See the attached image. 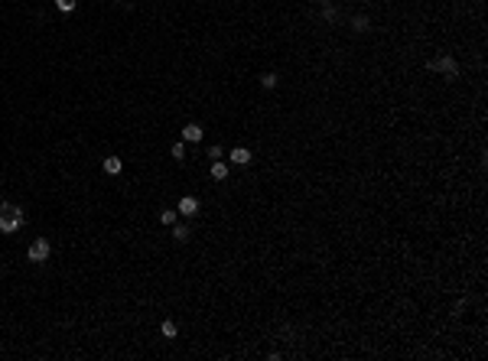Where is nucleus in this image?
I'll return each instance as SVG.
<instances>
[{"label": "nucleus", "instance_id": "nucleus-1", "mask_svg": "<svg viewBox=\"0 0 488 361\" xmlns=\"http://www.w3.org/2000/svg\"><path fill=\"white\" fill-rule=\"evenodd\" d=\"M23 225H26L23 208H16V205H10V202L0 205V235H16Z\"/></svg>", "mask_w": 488, "mask_h": 361}, {"label": "nucleus", "instance_id": "nucleus-2", "mask_svg": "<svg viewBox=\"0 0 488 361\" xmlns=\"http://www.w3.org/2000/svg\"><path fill=\"white\" fill-rule=\"evenodd\" d=\"M49 254H52V244H49L46 238H36V241L30 244V251H26V260L43 264V260H49Z\"/></svg>", "mask_w": 488, "mask_h": 361}, {"label": "nucleus", "instance_id": "nucleus-3", "mask_svg": "<svg viewBox=\"0 0 488 361\" xmlns=\"http://www.w3.org/2000/svg\"><path fill=\"white\" fill-rule=\"evenodd\" d=\"M433 69H436V72H446V75H449V79H456V75H459V69H456V62H452L449 55H440V59H433Z\"/></svg>", "mask_w": 488, "mask_h": 361}, {"label": "nucleus", "instance_id": "nucleus-4", "mask_svg": "<svg viewBox=\"0 0 488 361\" xmlns=\"http://www.w3.org/2000/svg\"><path fill=\"white\" fill-rule=\"evenodd\" d=\"M195 212H199V202H195L192 196H182V199H179L176 215H186V218H189V215H195Z\"/></svg>", "mask_w": 488, "mask_h": 361}, {"label": "nucleus", "instance_id": "nucleus-5", "mask_svg": "<svg viewBox=\"0 0 488 361\" xmlns=\"http://www.w3.org/2000/svg\"><path fill=\"white\" fill-rule=\"evenodd\" d=\"M231 163H234V166L251 163V150H248V147H234V150H231Z\"/></svg>", "mask_w": 488, "mask_h": 361}, {"label": "nucleus", "instance_id": "nucleus-6", "mask_svg": "<svg viewBox=\"0 0 488 361\" xmlns=\"http://www.w3.org/2000/svg\"><path fill=\"white\" fill-rule=\"evenodd\" d=\"M182 140L199 143V140H202V127H199V124H186V127H182Z\"/></svg>", "mask_w": 488, "mask_h": 361}, {"label": "nucleus", "instance_id": "nucleus-7", "mask_svg": "<svg viewBox=\"0 0 488 361\" xmlns=\"http://www.w3.org/2000/svg\"><path fill=\"white\" fill-rule=\"evenodd\" d=\"M121 169H124L121 157H104V173H108V176H117Z\"/></svg>", "mask_w": 488, "mask_h": 361}, {"label": "nucleus", "instance_id": "nucleus-8", "mask_svg": "<svg viewBox=\"0 0 488 361\" xmlns=\"http://www.w3.org/2000/svg\"><path fill=\"white\" fill-rule=\"evenodd\" d=\"M189 235H192L189 225H173V238H176V241H189Z\"/></svg>", "mask_w": 488, "mask_h": 361}, {"label": "nucleus", "instance_id": "nucleus-9", "mask_svg": "<svg viewBox=\"0 0 488 361\" xmlns=\"http://www.w3.org/2000/svg\"><path fill=\"white\" fill-rule=\"evenodd\" d=\"M212 179H228V166L225 163H215V166H212Z\"/></svg>", "mask_w": 488, "mask_h": 361}, {"label": "nucleus", "instance_id": "nucleus-10", "mask_svg": "<svg viewBox=\"0 0 488 361\" xmlns=\"http://www.w3.org/2000/svg\"><path fill=\"white\" fill-rule=\"evenodd\" d=\"M176 322H170V319H166V322H163V338H176Z\"/></svg>", "mask_w": 488, "mask_h": 361}, {"label": "nucleus", "instance_id": "nucleus-11", "mask_svg": "<svg viewBox=\"0 0 488 361\" xmlns=\"http://www.w3.org/2000/svg\"><path fill=\"white\" fill-rule=\"evenodd\" d=\"M173 160H179V163H182V160H186V147H182V143H173Z\"/></svg>", "mask_w": 488, "mask_h": 361}, {"label": "nucleus", "instance_id": "nucleus-12", "mask_svg": "<svg viewBox=\"0 0 488 361\" xmlns=\"http://www.w3.org/2000/svg\"><path fill=\"white\" fill-rule=\"evenodd\" d=\"M55 7L62 10V13H72V10H75V0H55Z\"/></svg>", "mask_w": 488, "mask_h": 361}, {"label": "nucleus", "instance_id": "nucleus-13", "mask_svg": "<svg viewBox=\"0 0 488 361\" xmlns=\"http://www.w3.org/2000/svg\"><path fill=\"white\" fill-rule=\"evenodd\" d=\"M160 221H163V225H176V212H173V208H166V212L160 215Z\"/></svg>", "mask_w": 488, "mask_h": 361}, {"label": "nucleus", "instance_id": "nucleus-14", "mask_svg": "<svg viewBox=\"0 0 488 361\" xmlns=\"http://www.w3.org/2000/svg\"><path fill=\"white\" fill-rule=\"evenodd\" d=\"M261 85L264 88H273V85H277V75H261Z\"/></svg>", "mask_w": 488, "mask_h": 361}, {"label": "nucleus", "instance_id": "nucleus-15", "mask_svg": "<svg viewBox=\"0 0 488 361\" xmlns=\"http://www.w3.org/2000/svg\"><path fill=\"white\" fill-rule=\"evenodd\" d=\"M355 30H368V20H364V16H355Z\"/></svg>", "mask_w": 488, "mask_h": 361}]
</instances>
